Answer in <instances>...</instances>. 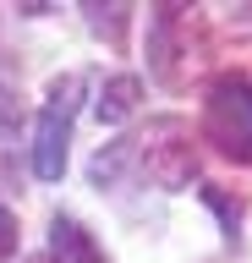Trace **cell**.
I'll list each match as a JSON object with an SVG mask.
<instances>
[{
    "label": "cell",
    "mask_w": 252,
    "mask_h": 263,
    "mask_svg": "<svg viewBox=\"0 0 252 263\" xmlns=\"http://www.w3.org/2000/svg\"><path fill=\"white\" fill-rule=\"evenodd\" d=\"M17 252V214L11 209H0V263Z\"/></svg>",
    "instance_id": "8992f818"
},
{
    "label": "cell",
    "mask_w": 252,
    "mask_h": 263,
    "mask_svg": "<svg viewBox=\"0 0 252 263\" xmlns=\"http://www.w3.org/2000/svg\"><path fill=\"white\" fill-rule=\"evenodd\" d=\"M143 164L159 186H186L198 170V143H192L186 121H153L143 137Z\"/></svg>",
    "instance_id": "3957f363"
},
{
    "label": "cell",
    "mask_w": 252,
    "mask_h": 263,
    "mask_svg": "<svg viewBox=\"0 0 252 263\" xmlns=\"http://www.w3.org/2000/svg\"><path fill=\"white\" fill-rule=\"evenodd\" d=\"M137 93H143V82L137 77H110L104 82V99H99V121H126V115L137 110Z\"/></svg>",
    "instance_id": "5b68a950"
},
{
    "label": "cell",
    "mask_w": 252,
    "mask_h": 263,
    "mask_svg": "<svg viewBox=\"0 0 252 263\" xmlns=\"http://www.w3.org/2000/svg\"><path fill=\"white\" fill-rule=\"evenodd\" d=\"M50 252H55V263H104L99 247L83 236V225H77V219H55V230H50Z\"/></svg>",
    "instance_id": "277c9868"
},
{
    "label": "cell",
    "mask_w": 252,
    "mask_h": 263,
    "mask_svg": "<svg viewBox=\"0 0 252 263\" xmlns=\"http://www.w3.org/2000/svg\"><path fill=\"white\" fill-rule=\"evenodd\" d=\"M203 137L236 164H252V77L230 71L203 99Z\"/></svg>",
    "instance_id": "6da1fadb"
},
{
    "label": "cell",
    "mask_w": 252,
    "mask_h": 263,
    "mask_svg": "<svg viewBox=\"0 0 252 263\" xmlns=\"http://www.w3.org/2000/svg\"><path fill=\"white\" fill-rule=\"evenodd\" d=\"M11 121V99H6V82H0V126Z\"/></svg>",
    "instance_id": "52a82bcc"
},
{
    "label": "cell",
    "mask_w": 252,
    "mask_h": 263,
    "mask_svg": "<svg viewBox=\"0 0 252 263\" xmlns=\"http://www.w3.org/2000/svg\"><path fill=\"white\" fill-rule=\"evenodd\" d=\"M77 93H83V77H77V71L50 88V104H44V115H38V137H33V170H38V181H61V170H66V143H71Z\"/></svg>",
    "instance_id": "7a4b0ae2"
}]
</instances>
